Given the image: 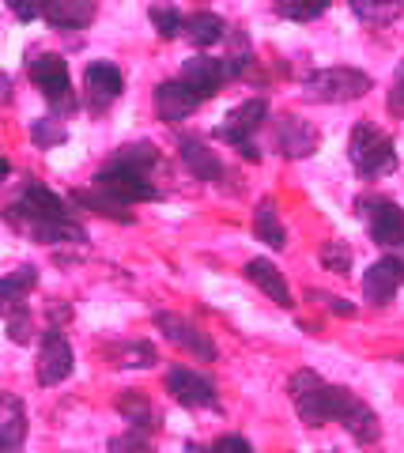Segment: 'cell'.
<instances>
[{
	"label": "cell",
	"instance_id": "60d3db41",
	"mask_svg": "<svg viewBox=\"0 0 404 453\" xmlns=\"http://www.w3.org/2000/svg\"><path fill=\"white\" fill-rule=\"evenodd\" d=\"M8 174H11V163H8V159H0V181H8Z\"/></svg>",
	"mask_w": 404,
	"mask_h": 453
},
{
	"label": "cell",
	"instance_id": "5b68a950",
	"mask_svg": "<svg viewBox=\"0 0 404 453\" xmlns=\"http://www.w3.org/2000/svg\"><path fill=\"white\" fill-rule=\"evenodd\" d=\"M4 219H11L16 226H27V223H53V219H68L65 211V201L53 189L38 186V181H31L16 204L4 208Z\"/></svg>",
	"mask_w": 404,
	"mask_h": 453
},
{
	"label": "cell",
	"instance_id": "f35d334b",
	"mask_svg": "<svg viewBox=\"0 0 404 453\" xmlns=\"http://www.w3.org/2000/svg\"><path fill=\"white\" fill-rule=\"evenodd\" d=\"M389 110H393V113L404 110V73L397 76V88H393V95H389Z\"/></svg>",
	"mask_w": 404,
	"mask_h": 453
},
{
	"label": "cell",
	"instance_id": "e0dca14e",
	"mask_svg": "<svg viewBox=\"0 0 404 453\" xmlns=\"http://www.w3.org/2000/svg\"><path fill=\"white\" fill-rule=\"evenodd\" d=\"M197 106H201V98L193 95L182 80H171V83H159L156 88V113L166 125L186 121L189 113H197Z\"/></svg>",
	"mask_w": 404,
	"mask_h": 453
},
{
	"label": "cell",
	"instance_id": "83f0119b",
	"mask_svg": "<svg viewBox=\"0 0 404 453\" xmlns=\"http://www.w3.org/2000/svg\"><path fill=\"white\" fill-rule=\"evenodd\" d=\"M72 201L83 204V208H91V211H99V216H106V219L133 223V211H129V208H121L118 201H110V196H103L99 189H80V193H72Z\"/></svg>",
	"mask_w": 404,
	"mask_h": 453
},
{
	"label": "cell",
	"instance_id": "d6a6232c",
	"mask_svg": "<svg viewBox=\"0 0 404 453\" xmlns=\"http://www.w3.org/2000/svg\"><path fill=\"white\" fill-rule=\"evenodd\" d=\"M352 12L370 27H385V23H393L400 16L404 4H352Z\"/></svg>",
	"mask_w": 404,
	"mask_h": 453
},
{
	"label": "cell",
	"instance_id": "ac0fdd59",
	"mask_svg": "<svg viewBox=\"0 0 404 453\" xmlns=\"http://www.w3.org/2000/svg\"><path fill=\"white\" fill-rule=\"evenodd\" d=\"M27 442V408L16 393H0V453H19Z\"/></svg>",
	"mask_w": 404,
	"mask_h": 453
},
{
	"label": "cell",
	"instance_id": "d4e9b609",
	"mask_svg": "<svg viewBox=\"0 0 404 453\" xmlns=\"http://www.w3.org/2000/svg\"><path fill=\"white\" fill-rule=\"evenodd\" d=\"M110 363L114 366H125V371H148V366H156L159 356H156V348L144 344V340H129V344H114L110 348Z\"/></svg>",
	"mask_w": 404,
	"mask_h": 453
},
{
	"label": "cell",
	"instance_id": "ffe728a7",
	"mask_svg": "<svg viewBox=\"0 0 404 453\" xmlns=\"http://www.w3.org/2000/svg\"><path fill=\"white\" fill-rule=\"evenodd\" d=\"M42 19L57 31H83L95 19V4L91 0H50L42 4Z\"/></svg>",
	"mask_w": 404,
	"mask_h": 453
},
{
	"label": "cell",
	"instance_id": "d6986e66",
	"mask_svg": "<svg viewBox=\"0 0 404 453\" xmlns=\"http://www.w3.org/2000/svg\"><path fill=\"white\" fill-rule=\"evenodd\" d=\"M178 151H182V163L189 166V174H197L201 181H212V186H219V181L227 178V170H223L219 155L208 151L197 136H182V140H178Z\"/></svg>",
	"mask_w": 404,
	"mask_h": 453
},
{
	"label": "cell",
	"instance_id": "e575fe53",
	"mask_svg": "<svg viewBox=\"0 0 404 453\" xmlns=\"http://www.w3.org/2000/svg\"><path fill=\"white\" fill-rule=\"evenodd\" d=\"M110 453H156L141 434H118L114 442H110Z\"/></svg>",
	"mask_w": 404,
	"mask_h": 453
},
{
	"label": "cell",
	"instance_id": "52a82bcc",
	"mask_svg": "<svg viewBox=\"0 0 404 453\" xmlns=\"http://www.w3.org/2000/svg\"><path fill=\"white\" fill-rule=\"evenodd\" d=\"M91 189H99L103 196H110V201H118L121 208L129 204H141V201H156L159 189L151 186V181L144 174H133V170H121V166H106L95 174Z\"/></svg>",
	"mask_w": 404,
	"mask_h": 453
},
{
	"label": "cell",
	"instance_id": "ab89813d",
	"mask_svg": "<svg viewBox=\"0 0 404 453\" xmlns=\"http://www.w3.org/2000/svg\"><path fill=\"white\" fill-rule=\"evenodd\" d=\"M8 98H11V76L0 68V103H8Z\"/></svg>",
	"mask_w": 404,
	"mask_h": 453
},
{
	"label": "cell",
	"instance_id": "8d00e7d4",
	"mask_svg": "<svg viewBox=\"0 0 404 453\" xmlns=\"http://www.w3.org/2000/svg\"><path fill=\"white\" fill-rule=\"evenodd\" d=\"M314 299H322L332 314H340V318H352L355 314V306L352 303H344V299H337V295H322V291H314Z\"/></svg>",
	"mask_w": 404,
	"mask_h": 453
},
{
	"label": "cell",
	"instance_id": "cb8c5ba5",
	"mask_svg": "<svg viewBox=\"0 0 404 453\" xmlns=\"http://www.w3.org/2000/svg\"><path fill=\"white\" fill-rule=\"evenodd\" d=\"M34 283H38V268L19 265L16 273H8L4 280H0V306H19L27 295L34 291Z\"/></svg>",
	"mask_w": 404,
	"mask_h": 453
},
{
	"label": "cell",
	"instance_id": "7c38bea8",
	"mask_svg": "<svg viewBox=\"0 0 404 453\" xmlns=\"http://www.w3.org/2000/svg\"><path fill=\"white\" fill-rule=\"evenodd\" d=\"M166 393H171L182 408H216L219 404L216 386L204 374L189 371V366H174V371L166 374Z\"/></svg>",
	"mask_w": 404,
	"mask_h": 453
},
{
	"label": "cell",
	"instance_id": "74e56055",
	"mask_svg": "<svg viewBox=\"0 0 404 453\" xmlns=\"http://www.w3.org/2000/svg\"><path fill=\"white\" fill-rule=\"evenodd\" d=\"M11 12L23 19V23H31V19H38L42 16V4H19V0H11Z\"/></svg>",
	"mask_w": 404,
	"mask_h": 453
},
{
	"label": "cell",
	"instance_id": "277c9868",
	"mask_svg": "<svg viewBox=\"0 0 404 453\" xmlns=\"http://www.w3.org/2000/svg\"><path fill=\"white\" fill-rule=\"evenodd\" d=\"M27 73H31V80L38 83V91L50 98L53 110H61V113H72L76 110L72 76H68L65 57H57V53H34L31 65H27Z\"/></svg>",
	"mask_w": 404,
	"mask_h": 453
},
{
	"label": "cell",
	"instance_id": "30bf717a",
	"mask_svg": "<svg viewBox=\"0 0 404 453\" xmlns=\"http://www.w3.org/2000/svg\"><path fill=\"white\" fill-rule=\"evenodd\" d=\"M359 216H367L370 238L378 246L404 242V211H400V204L385 201V196H370V201H359Z\"/></svg>",
	"mask_w": 404,
	"mask_h": 453
},
{
	"label": "cell",
	"instance_id": "f1b7e54d",
	"mask_svg": "<svg viewBox=\"0 0 404 453\" xmlns=\"http://www.w3.org/2000/svg\"><path fill=\"white\" fill-rule=\"evenodd\" d=\"M0 314H4V321H8V340H11V344H31L34 325H31V310H27V303L0 306Z\"/></svg>",
	"mask_w": 404,
	"mask_h": 453
},
{
	"label": "cell",
	"instance_id": "ba28073f",
	"mask_svg": "<svg viewBox=\"0 0 404 453\" xmlns=\"http://www.w3.org/2000/svg\"><path fill=\"white\" fill-rule=\"evenodd\" d=\"M332 419H337L340 427L352 434L355 442H363V446H370V442H378V438H382V423H378V416H374V408L363 404L355 393H347V389H340Z\"/></svg>",
	"mask_w": 404,
	"mask_h": 453
},
{
	"label": "cell",
	"instance_id": "8992f818",
	"mask_svg": "<svg viewBox=\"0 0 404 453\" xmlns=\"http://www.w3.org/2000/svg\"><path fill=\"white\" fill-rule=\"evenodd\" d=\"M156 329L171 340V344L178 351H189L193 359H201V363H216V344H212V336L201 333V325H193L189 318L182 314H171V310H159L156 314Z\"/></svg>",
	"mask_w": 404,
	"mask_h": 453
},
{
	"label": "cell",
	"instance_id": "603a6c76",
	"mask_svg": "<svg viewBox=\"0 0 404 453\" xmlns=\"http://www.w3.org/2000/svg\"><path fill=\"white\" fill-rule=\"evenodd\" d=\"M254 234L269 250H284L287 246V231L280 223V211H276V204L269 201V196H264V201L257 204V211H254Z\"/></svg>",
	"mask_w": 404,
	"mask_h": 453
},
{
	"label": "cell",
	"instance_id": "5bb4252c",
	"mask_svg": "<svg viewBox=\"0 0 404 453\" xmlns=\"http://www.w3.org/2000/svg\"><path fill=\"white\" fill-rule=\"evenodd\" d=\"M317 144H322V136L310 121L295 118V113H284L280 125H276V148H280L287 159H306V155H314Z\"/></svg>",
	"mask_w": 404,
	"mask_h": 453
},
{
	"label": "cell",
	"instance_id": "4fadbf2b",
	"mask_svg": "<svg viewBox=\"0 0 404 453\" xmlns=\"http://www.w3.org/2000/svg\"><path fill=\"white\" fill-rule=\"evenodd\" d=\"M83 91H88L91 110L114 106L118 98H121V91H125L121 68H118V65H110V61H95V65H88V73H83Z\"/></svg>",
	"mask_w": 404,
	"mask_h": 453
},
{
	"label": "cell",
	"instance_id": "f546056e",
	"mask_svg": "<svg viewBox=\"0 0 404 453\" xmlns=\"http://www.w3.org/2000/svg\"><path fill=\"white\" fill-rule=\"evenodd\" d=\"M148 19H151V27H156V35L166 38V42L186 31V16H182V12H174V8H159L156 4V8L148 12Z\"/></svg>",
	"mask_w": 404,
	"mask_h": 453
},
{
	"label": "cell",
	"instance_id": "8fae6325",
	"mask_svg": "<svg viewBox=\"0 0 404 453\" xmlns=\"http://www.w3.org/2000/svg\"><path fill=\"white\" fill-rule=\"evenodd\" d=\"M269 118V103L264 98H249V103L234 106L227 118H223V125L216 129V136L223 140V144H234V148H249V136H254L261 129V121Z\"/></svg>",
	"mask_w": 404,
	"mask_h": 453
},
{
	"label": "cell",
	"instance_id": "44dd1931",
	"mask_svg": "<svg viewBox=\"0 0 404 453\" xmlns=\"http://www.w3.org/2000/svg\"><path fill=\"white\" fill-rule=\"evenodd\" d=\"M246 280L249 283H257V288L269 295L272 303H280L284 310L295 306V299H291V288H287V280L280 276V268H276L272 261H264V257H254L246 265Z\"/></svg>",
	"mask_w": 404,
	"mask_h": 453
},
{
	"label": "cell",
	"instance_id": "484cf974",
	"mask_svg": "<svg viewBox=\"0 0 404 453\" xmlns=\"http://www.w3.org/2000/svg\"><path fill=\"white\" fill-rule=\"evenodd\" d=\"M159 163V151L148 144V140H141V144H125L114 159H110V166H121V170H133V174H144Z\"/></svg>",
	"mask_w": 404,
	"mask_h": 453
},
{
	"label": "cell",
	"instance_id": "7402d4cb",
	"mask_svg": "<svg viewBox=\"0 0 404 453\" xmlns=\"http://www.w3.org/2000/svg\"><path fill=\"white\" fill-rule=\"evenodd\" d=\"M182 35L193 42V46L208 50V46H216V42L227 38V23H223L216 12H193V16L186 19V31Z\"/></svg>",
	"mask_w": 404,
	"mask_h": 453
},
{
	"label": "cell",
	"instance_id": "836d02e7",
	"mask_svg": "<svg viewBox=\"0 0 404 453\" xmlns=\"http://www.w3.org/2000/svg\"><path fill=\"white\" fill-rule=\"evenodd\" d=\"M322 265L337 276L352 273V250H347V242H325L322 246Z\"/></svg>",
	"mask_w": 404,
	"mask_h": 453
},
{
	"label": "cell",
	"instance_id": "1f68e13d",
	"mask_svg": "<svg viewBox=\"0 0 404 453\" xmlns=\"http://www.w3.org/2000/svg\"><path fill=\"white\" fill-rule=\"evenodd\" d=\"M329 12V4L325 0H295V4H291V0H284V4H276V16L280 19H295V23H310V19H317V16H325Z\"/></svg>",
	"mask_w": 404,
	"mask_h": 453
},
{
	"label": "cell",
	"instance_id": "4316f807",
	"mask_svg": "<svg viewBox=\"0 0 404 453\" xmlns=\"http://www.w3.org/2000/svg\"><path fill=\"white\" fill-rule=\"evenodd\" d=\"M118 412L133 423L136 431H148V427H156V416H151V404H148V396L141 393V389H125L121 396H118Z\"/></svg>",
	"mask_w": 404,
	"mask_h": 453
},
{
	"label": "cell",
	"instance_id": "d590c367",
	"mask_svg": "<svg viewBox=\"0 0 404 453\" xmlns=\"http://www.w3.org/2000/svg\"><path fill=\"white\" fill-rule=\"evenodd\" d=\"M212 453H254V449H249V442L239 438V434H223L219 442L212 446Z\"/></svg>",
	"mask_w": 404,
	"mask_h": 453
},
{
	"label": "cell",
	"instance_id": "2e32d148",
	"mask_svg": "<svg viewBox=\"0 0 404 453\" xmlns=\"http://www.w3.org/2000/svg\"><path fill=\"white\" fill-rule=\"evenodd\" d=\"M400 283H404V265H400L397 257H382V261H374V265L367 268V276H363V295H367V303L385 306V303L397 295Z\"/></svg>",
	"mask_w": 404,
	"mask_h": 453
},
{
	"label": "cell",
	"instance_id": "3957f363",
	"mask_svg": "<svg viewBox=\"0 0 404 453\" xmlns=\"http://www.w3.org/2000/svg\"><path fill=\"white\" fill-rule=\"evenodd\" d=\"M347 159L359 170L363 178H382L389 170L397 166V148L382 129L374 125H355L352 129V140H347Z\"/></svg>",
	"mask_w": 404,
	"mask_h": 453
},
{
	"label": "cell",
	"instance_id": "9c48e42d",
	"mask_svg": "<svg viewBox=\"0 0 404 453\" xmlns=\"http://www.w3.org/2000/svg\"><path fill=\"white\" fill-rule=\"evenodd\" d=\"M76 371V356H72V344L57 333L50 329L42 336V348H38V386H61V381Z\"/></svg>",
	"mask_w": 404,
	"mask_h": 453
},
{
	"label": "cell",
	"instance_id": "9a60e30c",
	"mask_svg": "<svg viewBox=\"0 0 404 453\" xmlns=\"http://www.w3.org/2000/svg\"><path fill=\"white\" fill-rule=\"evenodd\" d=\"M182 83L204 103V98H212L227 83V68H223L219 57H189L182 65Z\"/></svg>",
	"mask_w": 404,
	"mask_h": 453
},
{
	"label": "cell",
	"instance_id": "6da1fadb",
	"mask_svg": "<svg viewBox=\"0 0 404 453\" xmlns=\"http://www.w3.org/2000/svg\"><path fill=\"white\" fill-rule=\"evenodd\" d=\"M287 393H291V404H295V412L306 427H325V423H332L340 386H329V381L314 371H295L287 381Z\"/></svg>",
	"mask_w": 404,
	"mask_h": 453
},
{
	"label": "cell",
	"instance_id": "4dcf8cb0",
	"mask_svg": "<svg viewBox=\"0 0 404 453\" xmlns=\"http://www.w3.org/2000/svg\"><path fill=\"white\" fill-rule=\"evenodd\" d=\"M31 140L42 148V151H50V148H61L65 140H68V129L61 121H53V118H38L34 125H31Z\"/></svg>",
	"mask_w": 404,
	"mask_h": 453
},
{
	"label": "cell",
	"instance_id": "7a4b0ae2",
	"mask_svg": "<svg viewBox=\"0 0 404 453\" xmlns=\"http://www.w3.org/2000/svg\"><path fill=\"white\" fill-rule=\"evenodd\" d=\"M370 91V76L359 73V68H317L302 80V98L306 103H355Z\"/></svg>",
	"mask_w": 404,
	"mask_h": 453
}]
</instances>
